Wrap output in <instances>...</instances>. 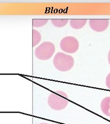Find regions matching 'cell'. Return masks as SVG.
Listing matches in <instances>:
<instances>
[{
  "instance_id": "1",
  "label": "cell",
  "mask_w": 110,
  "mask_h": 124,
  "mask_svg": "<svg viewBox=\"0 0 110 124\" xmlns=\"http://www.w3.org/2000/svg\"><path fill=\"white\" fill-rule=\"evenodd\" d=\"M69 103L67 95L62 91H57L51 93L48 98L49 107L56 111L65 108Z\"/></svg>"
},
{
  "instance_id": "2",
  "label": "cell",
  "mask_w": 110,
  "mask_h": 124,
  "mask_svg": "<svg viewBox=\"0 0 110 124\" xmlns=\"http://www.w3.org/2000/svg\"><path fill=\"white\" fill-rule=\"evenodd\" d=\"M53 64L58 70L61 72L69 71L74 64V59L69 55L59 52L53 58Z\"/></svg>"
},
{
  "instance_id": "3",
  "label": "cell",
  "mask_w": 110,
  "mask_h": 124,
  "mask_svg": "<svg viewBox=\"0 0 110 124\" xmlns=\"http://www.w3.org/2000/svg\"><path fill=\"white\" fill-rule=\"evenodd\" d=\"M55 50V46L53 43L45 41L35 48V57L40 60H47L53 56Z\"/></svg>"
},
{
  "instance_id": "4",
  "label": "cell",
  "mask_w": 110,
  "mask_h": 124,
  "mask_svg": "<svg viewBox=\"0 0 110 124\" xmlns=\"http://www.w3.org/2000/svg\"><path fill=\"white\" fill-rule=\"evenodd\" d=\"M60 47L66 53H75L79 48V41L73 36H66L61 40Z\"/></svg>"
},
{
  "instance_id": "5",
  "label": "cell",
  "mask_w": 110,
  "mask_h": 124,
  "mask_svg": "<svg viewBox=\"0 0 110 124\" xmlns=\"http://www.w3.org/2000/svg\"><path fill=\"white\" fill-rule=\"evenodd\" d=\"M109 21L107 19H90L89 26L94 31L101 32L106 31L109 26Z\"/></svg>"
},
{
  "instance_id": "6",
  "label": "cell",
  "mask_w": 110,
  "mask_h": 124,
  "mask_svg": "<svg viewBox=\"0 0 110 124\" xmlns=\"http://www.w3.org/2000/svg\"><path fill=\"white\" fill-rule=\"evenodd\" d=\"M101 108L105 115L110 117V97H106L102 100Z\"/></svg>"
},
{
  "instance_id": "7",
  "label": "cell",
  "mask_w": 110,
  "mask_h": 124,
  "mask_svg": "<svg viewBox=\"0 0 110 124\" xmlns=\"http://www.w3.org/2000/svg\"><path fill=\"white\" fill-rule=\"evenodd\" d=\"M87 22L86 19H71L70 23L71 27L75 30H79L83 28Z\"/></svg>"
},
{
  "instance_id": "8",
  "label": "cell",
  "mask_w": 110,
  "mask_h": 124,
  "mask_svg": "<svg viewBox=\"0 0 110 124\" xmlns=\"http://www.w3.org/2000/svg\"><path fill=\"white\" fill-rule=\"evenodd\" d=\"M41 40V36L38 31L33 29L32 30V46L35 47L38 44Z\"/></svg>"
},
{
  "instance_id": "9",
  "label": "cell",
  "mask_w": 110,
  "mask_h": 124,
  "mask_svg": "<svg viewBox=\"0 0 110 124\" xmlns=\"http://www.w3.org/2000/svg\"><path fill=\"white\" fill-rule=\"evenodd\" d=\"M69 21L68 19H52L51 22L54 26L62 28L65 26Z\"/></svg>"
},
{
  "instance_id": "10",
  "label": "cell",
  "mask_w": 110,
  "mask_h": 124,
  "mask_svg": "<svg viewBox=\"0 0 110 124\" xmlns=\"http://www.w3.org/2000/svg\"><path fill=\"white\" fill-rule=\"evenodd\" d=\"M48 22L47 19H34L32 20V25L34 27H41L45 25Z\"/></svg>"
},
{
  "instance_id": "11",
  "label": "cell",
  "mask_w": 110,
  "mask_h": 124,
  "mask_svg": "<svg viewBox=\"0 0 110 124\" xmlns=\"http://www.w3.org/2000/svg\"><path fill=\"white\" fill-rule=\"evenodd\" d=\"M106 83L107 88L110 90V73L106 76Z\"/></svg>"
},
{
  "instance_id": "12",
  "label": "cell",
  "mask_w": 110,
  "mask_h": 124,
  "mask_svg": "<svg viewBox=\"0 0 110 124\" xmlns=\"http://www.w3.org/2000/svg\"><path fill=\"white\" fill-rule=\"evenodd\" d=\"M108 62H109V63L110 65V50H109L108 55Z\"/></svg>"
},
{
  "instance_id": "13",
  "label": "cell",
  "mask_w": 110,
  "mask_h": 124,
  "mask_svg": "<svg viewBox=\"0 0 110 124\" xmlns=\"http://www.w3.org/2000/svg\"><path fill=\"white\" fill-rule=\"evenodd\" d=\"M39 124H49L48 123H40Z\"/></svg>"
},
{
  "instance_id": "14",
  "label": "cell",
  "mask_w": 110,
  "mask_h": 124,
  "mask_svg": "<svg viewBox=\"0 0 110 124\" xmlns=\"http://www.w3.org/2000/svg\"><path fill=\"white\" fill-rule=\"evenodd\" d=\"M109 124H110V123H109Z\"/></svg>"
}]
</instances>
